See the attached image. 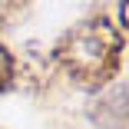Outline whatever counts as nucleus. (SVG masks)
Wrapping results in <instances>:
<instances>
[{
    "label": "nucleus",
    "mask_w": 129,
    "mask_h": 129,
    "mask_svg": "<svg viewBox=\"0 0 129 129\" xmlns=\"http://www.w3.org/2000/svg\"><path fill=\"white\" fill-rule=\"evenodd\" d=\"M126 53V37L106 13H93L63 30L53 46V66L73 86L103 93L119 76Z\"/></svg>",
    "instance_id": "f257e3e1"
},
{
    "label": "nucleus",
    "mask_w": 129,
    "mask_h": 129,
    "mask_svg": "<svg viewBox=\"0 0 129 129\" xmlns=\"http://www.w3.org/2000/svg\"><path fill=\"white\" fill-rule=\"evenodd\" d=\"M86 116L96 129H129V80L103 89L89 103Z\"/></svg>",
    "instance_id": "f03ea898"
},
{
    "label": "nucleus",
    "mask_w": 129,
    "mask_h": 129,
    "mask_svg": "<svg viewBox=\"0 0 129 129\" xmlns=\"http://www.w3.org/2000/svg\"><path fill=\"white\" fill-rule=\"evenodd\" d=\"M56 73V66H53V56H43V50L40 46H27V53H23V60H17V86H30V93L33 89H43V86H50V76Z\"/></svg>",
    "instance_id": "7ed1b4c3"
},
{
    "label": "nucleus",
    "mask_w": 129,
    "mask_h": 129,
    "mask_svg": "<svg viewBox=\"0 0 129 129\" xmlns=\"http://www.w3.org/2000/svg\"><path fill=\"white\" fill-rule=\"evenodd\" d=\"M30 13H33V4H27V0H10V4L0 0V33L17 27V23H23Z\"/></svg>",
    "instance_id": "20e7f679"
},
{
    "label": "nucleus",
    "mask_w": 129,
    "mask_h": 129,
    "mask_svg": "<svg viewBox=\"0 0 129 129\" xmlns=\"http://www.w3.org/2000/svg\"><path fill=\"white\" fill-rule=\"evenodd\" d=\"M17 86V53L0 40V96Z\"/></svg>",
    "instance_id": "39448f33"
},
{
    "label": "nucleus",
    "mask_w": 129,
    "mask_h": 129,
    "mask_svg": "<svg viewBox=\"0 0 129 129\" xmlns=\"http://www.w3.org/2000/svg\"><path fill=\"white\" fill-rule=\"evenodd\" d=\"M116 17H119V27L129 30V0H119L116 4Z\"/></svg>",
    "instance_id": "423d86ee"
}]
</instances>
